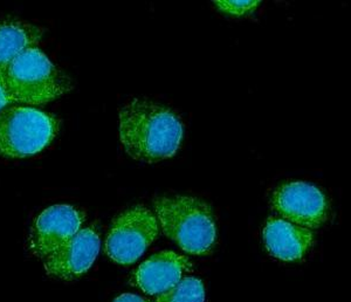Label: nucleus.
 I'll return each mask as SVG.
<instances>
[{"mask_svg":"<svg viewBox=\"0 0 351 302\" xmlns=\"http://www.w3.org/2000/svg\"><path fill=\"white\" fill-rule=\"evenodd\" d=\"M121 142L129 155L149 163L175 155L183 127L168 108L135 100L120 114Z\"/></svg>","mask_w":351,"mask_h":302,"instance_id":"1","label":"nucleus"},{"mask_svg":"<svg viewBox=\"0 0 351 302\" xmlns=\"http://www.w3.org/2000/svg\"><path fill=\"white\" fill-rule=\"evenodd\" d=\"M164 233L191 255H208L217 238L211 207L192 197L160 198L155 203Z\"/></svg>","mask_w":351,"mask_h":302,"instance_id":"2","label":"nucleus"},{"mask_svg":"<svg viewBox=\"0 0 351 302\" xmlns=\"http://www.w3.org/2000/svg\"><path fill=\"white\" fill-rule=\"evenodd\" d=\"M14 102L41 104L71 89V80L39 48L31 47L13 60L3 72Z\"/></svg>","mask_w":351,"mask_h":302,"instance_id":"3","label":"nucleus"},{"mask_svg":"<svg viewBox=\"0 0 351 302\" xmlns=\"http://www.w3.org/2000/svg\"><path fill=\"white\" fill-rule=\"evenodd\" d=\"M59 130L56 117L34 108L8 107L0 111V154L21 159L40 152Z\"/></svg>","mask_w":351,"mask_h":302,"instance_id":"4","label":"nucleus"},{"mask_svg":"<svg viewBox=\"0 0 351 302\" xmlns=\"http://www.w3.org/2000/svg\"><path fill=\"white\" fill-rule=\"evenodd\" d=\"M158 235L155 216L145 207L125 211L112 225L106 242V253L122 265L135 263Z\"/></svg>","mask_w":351,"mask_h":302,"instance_id":"5","label":"nucleus"},{"mask_svg":"<svg viewBox=\"0 0 351 302\" xmlns=\"http://www.w3.org/2000/svg\"><path fill=\"white\" fill-rule=\"evenodd\" d=\"M280 215L301 226L316 229L326 222L328 202L317 187L304 182L284 184L273 196Z\"/></svg>","mask_w":351,"mask_h":302,"instance_id":"6","label":"nucleus"},{"mask_svg":"<svg viewBox=\"0 0 351 302\" xmlns=\"http://www.w3.org/2000/svg\"><path fill=\"white\" fill-rule=\"evenodd\" d=\"M84 215L69 205L48 207L34 222L31 247L39 257L52 255L81 230Z\"/></svg>","mask_w":351,"mask_h":302,"instance_id":"7","label":"nucleus"},{"mask_svg":"<svg viewBox=\"0 0 351 302\" xmlns=\"http://www.w3.org/2000/svg\"><path fill=\"white\" fill-rule=\"evenodd\" d=\"M100 252V237L93 229H81L45 262L48 275L73 280L84 275Z\"/></svg>","mask_w":351,"mask_h":302,"instance_id":"8","label":"nucleus"},{"mask_svg":"<svg viewBox=\"0 0 351 302\" xmlns=\"http://www.w3.org/2000/svg\"><path fill=\"white\" fill-rule=\"evenodd\" d=\"M191 270L188 259L175 252H160L145 263L136 272L137 286L148 294H162L180 283L184 273Z\"/></svg>","mask_w":351,"mask_h":302,"instance_id":"9","label":"nucleus"},{"mask_svg":"<svg viewBox=\"0 0 351 302\" xmlns=\"http://www.w3.org/2000/svg\"><path fill=\"white\" fill-rule=\"evenodd\" d=\"M263 235L269 253L285 262L302 258L313 243V233L309 229L298 226L284 219H269Z\"/></svg>","mask_w":351,"mask_h":302,"instance_id":"10","label":"nucleus"},{"mask_svg":"<svg viewBox=\"0 0 351 302\" xmlns=\"http://www.w3.org/2000/svg\"><path fill=\"white\" fill-rule=\"evenodd\" d=\"M43 31L34 25L19 20L0 23V73L26 49L36 47Z\"/></svg>","mask_w":351,"mask_h":302,"instance_id":"11","label":"nucleus"},{"mask_svg":"<svg viewBox=\"0 0 351 302\" xmlns=\"http://www.w3.org/2000/svg\"><path fill=\"white\" fill-rule=\"evenodd\" d=\"M203 283L196 278L182 279L180 283L164 292L156 302H204Z\"/></svg>","mask_w":351,"mask_h":302,"instance_id":"12","label":"nucleus"},{"mask_svg":"<svg viewBox=\"0 0 351 302\" xmlns=\"http://www.w3.org/2000/svg\"><path fill=\"white\" fill-rule=\"evenodd\" d=\"M218 8H220L223 12L234 14V16H243L246 13L251 12L256 10V6L260 4V1H228V0H218L215 1Z\"/></svg>","mask_w":351,"mask_h":302,"instance_id":"13","label":"nucleus"},{"mask_svg":"<svg viewBox=\"0 0 351 302\" xmlns=\"http://www.w3.org/2000/svg\"><path fill=\"white\" fill-rule=\"evenodd\" d=\"M14 104L12 95L8 92L5 84L3 73H0V111H3L8 104Z\"/></svg>","mask_w":351,"mask_h":302,"instance_id":"14","label":"nucleus"},{"mask_svg":"<svg viewBox=\"0 0 351 302\" xmlns=\"http://www.w3.org/2000/svg\"><path fill=\"white\" fill-rule=\"evenodd\" d=\"M114 302H149L145 299L141 298L138 295L134 294H122L116 299Z\"/></svg>","mask_w":351,"mask_h":302,"instance_id":"15","label":"nucleus"}]
</instances>
